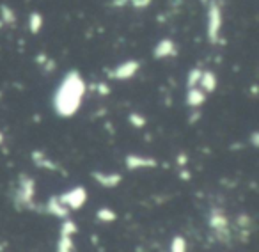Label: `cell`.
<instances>
[{
	"label": "cell",
	"instance_id": "27",
	"mask_svg": "<svg viewBox=\"0 0 259 252\" xmlns=\"http://www.w3.org/2000/svg\"><path fill=\"white\" fill-rule=\"evenodd\" d=\"M126 4H130V0H112V6H114V8H124Z\"/></svg>",
	"mask_w": 259,
	"mask_h": 252
},
{
	"label": "cell",
	"instance_id": "5",
	"mask_svg": "<svg viewBox=\"0 0 259 252\" xmlns=\"http://www.w3.org/2000/svg\"><path fill=\"white\" fill-rule=\"evenodd\" d=\"M57 197L69 212H76V209H80L83 204H85L87 190H85V187H80L78 185V187H73V188H69V190L59 194Z\"/></svg>",
	"mask_w": 259,
	"mask_h": 252
},
{
	"label": "cell",
	"instance_id": "28",
	"mask_svg": "<svg viewBox=\"0 0 259 252\" xmlns=\"http://www.w3.org/2000/svg\"><path fill=\"white\" fill-rule=\"evenodd\" d=\"M250 141H252V146H254V148H257V144H259V134H257V132H254V134H252Z\"/></svg>",
	"mask_w": 259,
	"mask_h": 252
},
{
	"label": "cell",
	"instance_id": "3",
	"mask_svg": "<svg viewBox=\"0 0 259 252\" xmlns=\"http://www.w3.org/2000/svg\"><path fill=\"white\" fill-rule=\"evenodd\" d=\"M208 226L211 229L213 236L222 245H229L233 240V224H231L229 215L226 209L220 206H213L208 213Z\"/></svg>",
	"mask_w": 259,
	"mask_h": 252
},
{
	"label": "cell",
	"instance_id": "7",
	"mask_svg": "<svg viewBox=\"0 0 259 252\" xmlns=\"http://www.w3.org/2000/svg\"><path fill=\"white\" fill-rule=\"evenodd\" d=\"M124 167L128 171H142V169H156L158 162L153 156L144 155H128L124 158Z\"/></svg>",
	"mask_w": 259,
	"mask_h": 252
},
{
	"label": "cell",
	"instance_id": "10",
	"mask_svg": "<svg viewBox=\"0 0 259 252\" xmlns=\"http://www.w3.org/2000/svg\"><path fill=\"white\" fill-rule=\"evenodd\" d=\"M233 227L240 233L241 241H248V236H250L252 229H254V220H252V217L247 215V213H240V215L236 217V220H234Z\"/></svg>",
	"mask_w": 259,
	"mask_h": 252
},
{
	"label": "cell",
	"instance_id": "2",
	"mask_svg": "<svg viewBox=\"0 0 259 252\" xmlns=\"http://www.w3.org/2000/svg\"><path fill=\"white\" fill-rule=\"evenodd\" d=\"M34 201H36V180L25 173L20 174L13 194V206L18 212H27L34 208Z\"/></svg>",
	"mask_w": 259,
	"mask_h": 252
},
{
	"label": "cell",
	"instance_id": "30",
	"mask_svg": "<svg viewBox=\"0 0 259 252\" xmlns=\"http://www.w3.org/2000/svg\"><path fill=\"white\" fill-rule=\"evenodd\" d=\"M201 2H202V4H208V2H209V0H201Z\"/></svg>",
	"mask_w": 259,
	"mask_h": 252
},
{
	"label": "cell",
	"instance_id": "13",
	"mask_svg": "<svg viewBox=\"0 0 259 252\" xmlns=\"http://www.w3.org/2000/svg\"><path fill=\"white\" fill-rule=\"evenodd\" d=\"M217 83H219V80H217L215 73L209 71V69H202L201 80H199V89L204 94H209L217 89Z\"/></svg>",
	"mask_w": 259,
	"mask_h": 252
},
{
	"label": "cell",
	"instance_id": "8",
	"mask_svg": "<svg viewBox=\"0 0 259 252\" xmlns=\"http://www.w3.org/2000/svg\"><path fill=\"white\" fill-rule=\"evenodd\" d=\"M30 158H32V163L37 169H45L48 173H59V171H62L61 165L55 160H52L45 151H41V149H36V151L30 153Z\"/></svg>",
	"mask_w": 259,
	"mask_h": 252
},
{
	"label": "cell",
	"instance_id": "16",
	"mask_svg": "<svg viewBox=\"0 0 259 252\" xmlns=\"http://www.w3.org/2000/svg\"><path fill=\"white\" fill-rule=\"evenodd\" d=\"M96 219L100 220V222H103V224H112V222H115V220H117V213H115L114 209H110V208H100L96 212Z\"/></svg>",
	"mask_w": 259,
	"mask_h": 252
},
{
	"label": "cell",
	"instance_id": "20",
	"mask_svg": "<svg viewBox=\"0 0 259 252\" xmlns=\"http://www.w3.org/2000/svg\"><path fill=\"white\" fill-rule=\"evenodd\" d=\"M76 231H78V226H76L75 220L66 219V220H62V224H61V231H59V233H62V234H69V236H75Z\"/></svg>",
	"mask_w": 259,
	"mask_h": 252
},
{
	"label": "cell",
	"instance_id": "4",
	"mask_svg": "<svg viewBox=\"0 0 259 252\" xmlns=\"http://www.w3.org/2000/svg\"><path fill=\"white\" fill-rule=\"evenodd\" d=\"M222 8L217 0H211L208 8V41L211 45L220 43V32H222Z\"/></svg>",
	"mask_w": 259,
	"mask_h": 252
},
{
	"label": "cell",
	"instance_id": "14",
	"mask_svg": "<svg viewBox=\"0 0 259 252\" xmlns=\"http://www.w3.org/2000/svg\"><path fill=\"white\" fill-rule=\"evenodd\" d=\"M204 101H206V94L202 93L199 87H194V89L187 91V105L190 108H199Z\"/></svg>",
	"mask_w": 259,
	"mask_h": 252
},
{
	"label": "cell",
	"instance_id": "26",
	"mask_svg": "<svg viewBox=\"0 0 259 252\" xmlns=\"http://www.w3.org/2000/svg\"><path fill=\"white\" fill-rule=\"evenodd\" d=\"M187 162H188V156L185 155V153H180V155H178V160H176V163L180 167H185L187 165Z\"/></svg>",
	"mask_w": 259,
	"mask_h": 252
},
{
	"label": "cell",
	"instance_id": "9",
	"mask_svg": "<svg viewBox=\"0 0 259 252\" xmlns=\"http://www.w3.org/2000/svg\"><path fill=\"white\" fill-rule=\"evenodd\" d=\"M93 180L96 181L101 188H115L121 185L122 176L119 173H101V171H93Z\"/></svg>",
	"mask_w": 259,
	"mask_h": 252
},
{
	"label": "cell",
	"instance_id": "18",
	"mask_svg": "<svg viewBox=\"0 0 259 252\" xmlns=\"http://www.w3.org/2000/svg\"><path fill=\"white\" fill-rule=\"evenodd\" d=\"M187 250H188V245H187V240H185V236H181V234H176V236L170 240L169 252H187Z\"/></svg>",
	"mask_w": 259,
	"mask_h": 252
},
{
	"label": "cell",
	"instance_id": "22",
	"mask_svg": "<svg viewBox=\"0 0 259 252\" xmlns=\"http://www.w3.org/2000/svg\"><path fill=\"white\" fill-rule=\"evenodd\" d=\"M37 62H39L41 66H43L45 69H47V73H52L55 69V62L52 61L48 55H45V54H39L37 55Z\"/></svg>",
	"mask_w": 259,
	"mask_h": 252
},
{
	"label": "cell",
	"instance_id": "29",
	"mask_svg": "<svg viewBox=\"0 0 259 252\" xmlns=\"http://www.w3.org/2000/svg\"><path fill=\"white\" fill-rule=\"evenodd\" d=\"M2 142H4V134L0 132V144H2Z\"/></svg>",
	"mask_w": 259,
	"mask_h": 252
},
{
	"label": "cell",
	"instance_id": "6",
	"mask_svg": "<svg viewBox=\"0 0 259 252\" xmlns=\"http://www.w3.org/2000/svg\"><path fill=\"white\" fill-rule=\"evenodd\" d=\"M139 69H141V62L132 59V61H124V62H121V64L115 66V68L108 69L107 76L110 80H130L137 75Z\"/></svg>",
	"mask_w": 259,
	"mask_h": 252
},
{
	"label": "cell",
	"instance_id": "12",
	"mask_svg": "<svg viewBox=\"0 0 259 252\" xmlns=\"http://www.w3.org/2000/svg\"><path fill=\"white\" fill-rule=\"evenodd\" d=\"M176 54H178L176 43H174L172 39H169V37H165V39L158 41V43H156V47H155V50H153V57H155V59L174 57Z\"/></svg>",
	"mask_w": 259,
	"mask_h": 252
},
{
	"label": "cell",
	"instance_id": "15",
	"mask_svg": "<svg viewBox=\"0 0 259 252\" xmlns=\"http://www.w3.org/2000/svg\"><path fill=\"white\" fill-rule=\"evenodd\" d=\"M55 252H75V241H73V236L59 233V240H57Z\"/></svg>",
	"mask_w": 259,
	"mask_h": 252
},
{
	"label": "cell",
	"instance_id": "24",
	"mask_svg": "<svg viewBox=\"0 0 259 252\" xmlns=\"http://www.w3.org/2000/svg\"><path fill=\"white\" fill-rule=\"evenodd\" d=\"M130 2H132V6H134L135 9H144L151 4L153 0H130Z\"/></svg>",
	"mask_w": 259,
	"mask_h": 252
},
{
	"label": "cell",
	"instance_id": "1",
	"mask_svg": "<svg viewBox=\"0 0 259 252\" xmlns=\"http://www.w3.org/2000/svg\"><path fill=\"white\" fill-rule=\"evenodd\" d=\"M85 80L82 78L80 71L71 69L64 75L62 82L59 83L54 94V110L59 117H73L82 107L83 96H85Z\"/></svg>",
	"mask_w": 259,
	"mask_h": 252
},
{
	"label": "cell",
	"instance_id": "11",
	"mask_svg": "<svg viewBox=\"0 0 259 252\" xmlns=\"http://www.w3.org/2000/svg\"><path fill=\"white\" fill-rule=\"evenodd\" d=\"M45 209H47V213L48 215H52V217H57V219H61V220H66V219H69V209L66 208L64 204H62L61 201H59V197L57 195H52L50 199L47 201V204H45Z\"/></svg>",
	"mask_w": 259,
	"mask_h": 252
},
{
	"label": "cell",
	"instance_id": "17",
	"mask_svg": "<svg viewBox=\"0 0 259 252\" xmlns=\"http://www.w3.org/2000/svg\"><path fill=\"white\" fill-rule=\"evenodd\" d=\"M43 27V16H41L39 11H32L29 15V30L32 34H37Z\"/></svg>",
	"mask_w": 259,
	"mask_h": 252
},
{
	"label": "cell",
	"instance_id": "21",
	"mask_svg": "<svg viewBox=\"0 0 259 252\" xmlns=\"http://www.w3.org/2000/svg\"><path fill=\"white\" fill-rule=\"evenodd\" d=\"M0 15H2V20H4V23H8V25H13V23L16 22L15 11H13L11 8H8V6H2V8H0Z\"/></svg>",
	"mask_w": 259,
	"mask_h": 252
},
{
	"label": "cell",
	"instance_id": "23",
	"mask_svg": "<svg viewBox=\"0 0 259 252\" xmlns=\"http://www.w3.org/2000/svg\"><path fill=\"white\" fill-rule=\"evenodd\" d=\"M128 121L135 126V128H144L146 126V117L142 114H137V112H132L128 115Z\"/></svg>",
	"mask_w": 259,
	"mask_h": 252
},
{
	"label": "cell",
	"instance_id": "25",
	"mask_svg": "<svg viewBox=\"0 0 259 252\" xmlns=\"http://www.w3.org/2000/svg\"><path fill=\"white\" fill-rule=\"evenodd\" d=\"M98 89V93L100 94H105V96H107L108 93H110V87L107 86V83H103V82H100V83H96V86H94Z\"/></svg>",
	"mask_w": 259,
	"mask_h": 252
},
{
	"label": "cell",
	"instance_id": "19",
	"mask_svg": "<svg viewBox=\"0 0 259 252\" xmlns=\"http://www.w3.org/2000/svg\"><path fill=\"white\" fill-rule=\"evenodd\" d=\"M201 75H202V69L201 68H194L188 71V76H187V87L188 89H194V87H199V80H201Z\"/></svg>",
	"mask_w": 259,
	"mask_h": 252
}]
</instances>
